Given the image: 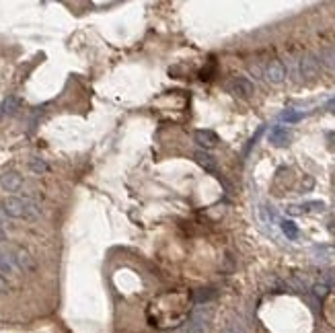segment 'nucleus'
<instances>
[{"label": "nucleus", "instance_id": "obj_4", "mask_svg": "<svg viewBox=\"0 0 335 333\" xmlns=\"http://www.w3.org/2000/svg\"><path fill=\"white\" fill-rule=\"evenodd\" d=\"M230 91L235 95H239V97H251L255 93V84L245 76H237L235 81L230 83Z\"/></svg>", "mask_w": 335, "mask_h": 333}, {"label": "nucleus", "instance_id": "obj_10", "mask_svg": "<svg viewBox=\"0 0 335 333\" xmlns=\"http://www.w3.org/2000/svg\"><path fill=\"white\" fill-rule=\"evenodd\" d=\"M195 161L200 163L206 171H216V161H214V156L208 154L206 150H197L195 152Z\"/></svg>", "mask_w": 335, "mask_h": 333}, {"label": "nucleus", "instance_id": "obj_13", "mask_svg": "<svg viewBox=\"0 0 335 333\" xmlns=\"http://www.w3.org/2000/svg\"><path fill=\"white\" fill-rule=\"evenodd\" d=\"M2 107H4V113H8V116H16L21 109V101L16 99V97H8L4 103H2Z\"/></svg>", "mask_w": 335, "mask_h": 333}, {"label": "nucleus", "instance_id": "obj_12", "mask_svg": "<svg viewBox=\"0 0 335 333\" xmlns=\"http://www.w3.org/2000/svg\"><path fill=\"white\" fill-rule=\"evenodd\" d=\"M214 296H216V292H214L212 288H202V290H195V294H193V300H195L197 304H204V302L212 300Z\"/></svg>", "mask_w": 335, "mask_h": 333}, {"label": "nucleus", "instance_id": "obj_1", "mask_svg": "<svg viewBox=\"0 0 335 333\" xmlns=\"http://www.w3.org/2000/svg\"><path fill=\"white\" fill-rule=\"evenodd\" d=\"M2 212L11 218H37L41 214V208L37 201H33L29 198H16V196H11L2 201Z\"/></svg>", "mask_w": 335, "mask_h": 333}, {"label": "nucleus", "instance_id": "obj_3", "mask_svg": "<svg viewBox=\"0 0 335 333\" xmlns=\"http://www.w3.org/2000/svg\"><path fill=\"white\" fill-rule=\"evenodd\" d=\"M265 78H268L270 83H273V84H280L286 78V68H284V64H282L280 60H271V62L265 66Z\"/></svg>", "mask_w": 335, "mask_h": 333}, {"label": "nucleus", "instance_id": "obj_7", "mask_svg": "<svg viewBox=\"0 0 335 333\" xmlns=\"http://www.w3.org/2000/svg\"><path fill=\"white\" fill-rule=\"evenodd\" d=\"M290 140H292V132L286 126H276L270 132V142L276 144V146H286Z\"/></svg>", "mask_w": 335, "mask_h": 333}, {"label": "nucleus", "instance_id": "obj_17", "mask_svg": "<svg viewBox=\"0 0 335 333\" xmlns=\"http://www.w3.org/2000/svg\"><path fill=\"white\" fill-rule=\"evenodd\" d=\"M313 290H315V294H317V296H319V299H323V296H325V294H327V292H329V286L321 282V284H317V286L313 288Z\"/></svg>", "mask_w": 335, "mask_h": 333}, {"label": "nucleus", "instance_id": "obj_5", "mask_svg": "<svg viewBox=\"0 0 335 333\" xmlns=\"http://www.w3.org/2000/svg\"><path fill=\"white\" fill-rule=\"evenodd\" d=\"M23 185V177L16 171H8L0 177V187L4 191H19Z\"/></svg>", "mask_w": 335, "mask_h": 333}, {"label": "nucleus", "instance_id": "obj_21", "mask_svg": "<svg viewBox=\"0 0 335 333\" xmlns=\"http://www.w3.org/2000/svg\"><path fill=\"white\" fill-rule=\"evenodd\" d=\"M327 109H331V111H335V97L327 101Z\"/></svg>", "mask_w": 335, "mask_h": 333}, {"label": "nucleus", "instance_id": "obj_23", "mask_svg": "<svg viewBox=\"0 0 335 333\" xmlns=\"http://www.w3.org/2000/svg\"><path fill=\"white\" fill-rule=\"evenodd\" d=\"M2 113H4V107H2V103H0V117H2Z\"/></svg>", "mask_w": 335, "mask_h": 333}, {"label": "nucleus", "instance_id": "obj_14", "mask_svg": "<svg viewBox=\"0 0 335 333\" xmlns=\"http://www.w3.org/2000/svg\"><path fill=\"white\" fill-rule=\"evenodd\" d=\"M280 226H282V231H284V234L288 236V239H296L298 236V226L292 220H282Z\"/></svg>", "mask_w": 335, "mask_h": 333}, {"label": "nucleus", "instance_id": "obj_20", "mask_svg": "<svg viewBox=\"0 0 335 333\" xmlns=\"http://www.w3.org/2000/svg\"><path fill=\"white\" fill-rule=\"evenodd\" d=\"M306 210H317V208H323V201H308V204H304Z\"/></svg>", "mask_w": 335, "mask_h": 333}, {"label": "nucleus", "instance_id": "obj_16", "mask_svg": "<svg viewBox=\"0 0 335 333\" xmlns=\"http://www.w3.org/2000/svg\"><path fill=\"white\" fill-rule=\"evenodd\" d=\"M321 58H323V64H325V66L331 68V70H335V50H325Z\"/></svg>", "mask_w": 335, "mask_h": 333}, {"label": "nucleus", "instance_id": "obj_2", "mask_svg": "<svg viewBox=\"0 0 335 333\" xmlns=\"http://www.w3.org/2000/svg\"><path fill=\"white\" fill-rule=\"evenodd\" d=\"M8 253H11V257H13L15 266H16V269H19V271H33V269L37 267V266H35V259L31 257V253H29L27 249L13 247Z\"/></svg>", "mask_w": 335, "mask_h": 333}, {"label": "nucleus", "instance_id": "obj_11", "mask_svg": "<svg viewBox=\"0 0 335 333\" xmlns=\"http://www.w3.org/2000/svg\"><path fill=\"white\" fill-rule=\"evenodd\" d=\"M300 119H304V113H303V111L286 109V111L280 113V121H286V124H298Z\"/></svg>", "mask_w": 335, "mask_h": 333}, {"label": "nucleus", "instance_id": "obj_6", "mask_svg": "<svg viewBox=\"0 0 335 333\" xmlns=\"http://www.w3.org/2000/svg\"><path fill=\"white\" fill-rule=\"evenodd\" d=\"M193 138H195V142L200 144V146H204V148H214V146H218V136L212 132V130H195V134H193Z\"/></svg>", "mask_w": 335, "mask_h": 333}, {"label": "nucleus", "instance_id": "obj_15", "mask_svg": "<svg viewBox=\"0 0 335 333\" xmlns=\"http://www.w3.org/2000/svg\"><path fill=\"white\" fill-rule=\"evenodd\" d=\"M29 169H31L33 173H46L49 166H48V163H46L44 159H39V156H33V159L29 161Z\"/></svg>", "mask_w": 335, "mask_h": 333}, {"label": "nucleus", "instance_id": "obj_19", "mask_svg": "<svg viewBox=\"0 0 335 333\" xmlns=\"http://www.w3.org/2000/svg\"><path fill=\"white\" fill-rule=\"evenodd\" d=\"M224 333H243V329H240L237 323H233V325H228V327L224 329Z\"/></svg>", "mask_w": 335, "mask_h": 333}, {"label": "nucleus", "instance_id": "obj_8", "mask_svg": "<svg viewBox=\"0 0 335 333\" xmlns=\"http://www.w3.org/2000/svg\"><path fill=\"white\" fill-rule=\"evenodd\" d=\"M300 72H303V76H306V78L317 76V72H319V60L311 54H306L303 60H300Z\"/></svg>", "mask_w": 335, "mask_h": 333}, {"label": "nucleus", "instance_id": "obj_22", "mask_svg": "<svg viewBox=\"0 0 335 333\" xmlns=\"http://www.w3.org/2000/svg\"><path fill=\"white\" fill-rule=\"evenodd\" d=\"M4 241H6V233H4L2 229H0V245H2Z\"/></svg>", "mask_w": 335, "mask_h": 333}, {"label": "nucleus", "instance_id": "obj_9", "mask_svg": "<svg viewBox=\"0 0 335 333\" xmlns=\"http://www.w3.org/2000/svg\"><path fill=\"white\" fill-rule=\"evenodd\" d=\"M16 271H19V269H16L11 253H8L6 249H0V274H2V276H15Z\"/></svg>", "mask_w": 335, "mask_h": 333}, {"label": "nucleus", "instance_id": "obj_18", "mask_svg": "<svg viewBox=\"0 0 335 333\" xmlns=\"http://www.w3.org/2000/svg\"><path fill=\"white\" fill-rule=\"evenodd\" d=\"M4 292H8V282H6V278L0 274V294H4Z\"/></svg>", "mask_w": 335, "mask_h": 333}]
</instances>
